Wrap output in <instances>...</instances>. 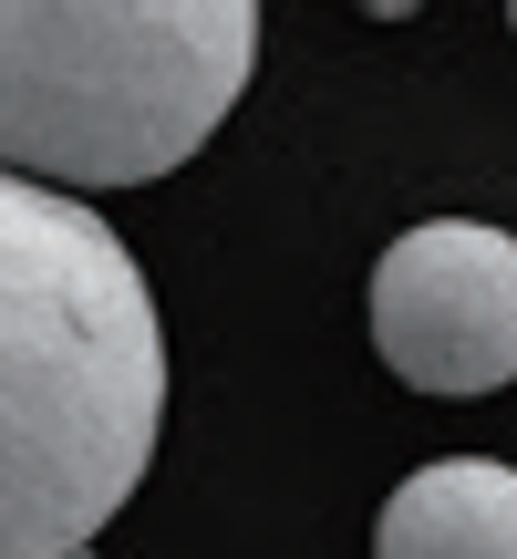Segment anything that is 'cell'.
<instances>
[{
	"mask_svg": "<svg viewBox=\"0 0 517 559\" xmlns=\"http://www.w3.org/2000/svg\"><path fill=\"white\" fill-rule=\"evenodd\" d=\"M258 0H0V177L156 187L228 124Z\"/></svg>",
	"mask_w": 517,
	"mask_h": 559,
	"instance_id": "obj_2",
	"label": "cell"
},
{
	"mask_svg": "<svg viewBox=\"0 0 517 559\" xmlns=\"http://www.w3.org/2000/svg\"><path fill=\"white\" fill-rule=\"evenodd\" d=\"M373 353L435 404L517 383V239L486 218L404 228L373 270Z\"/></svg>",
	"mask_w": 517,
	"mask_h": 559,
	"instance_id": "obj_3",
	"label": "cell"
},
{
	"mask_svg": "<svg viewBox=\"0 0 517 559\" xmlns=\"http://www.w3.org/2000/svg\"><path fill=\"white\" fill-rule=\"evenodd\" d=\"M373 559H517V466L435 456L383 498Z\"/></svg>",
	"mask_w": 517,
	"mask_h": 559,
	"instance_id": "obj_4",
	"label": "cell"
},
{
	"mask_svg": "<svg viewBox=\"0 0 517 559\" xmlns=\"http://www.w3.org/2000/svg\"><path fill=\"white\" fill-rule=\"evenodd\" d=\"M362 11H373V21H404V11H424V0H362Z\"/></svg>",
	"mask_w": 517,
	"mask_h": 559,
	"instance_id": "obj_5",
	"label": "cell"
},
{
	"mask_svg": "<svg viewBox=\"0 0 517 559\" xmlns=\"http://www.w3.org/2000/svg\"><path fill=\"white\" fill-rule=\"evenodd\" d=\"M507 11H517V0H507Z\"/></svg>",
	"mask_w": 517,
	"mask_h": 559,
	"instance_id": "obj_6",
	"label": "cell"
},
{
	"mask_svg": "<svg viewBox=\"0 0 517 559\" xmlns=\"http://www.w3.org/2000/svg\"><path fill=\"white\" fill-rule=\"evenodd\" d=\"M166 425L145 270L83 198L0 177V559H83Z\"/></svg>",
	"mask_w": 517,
	"mask_h": 559,
	"instance_id": "obj_1",
	"label": "cell"
}]
</instances>
